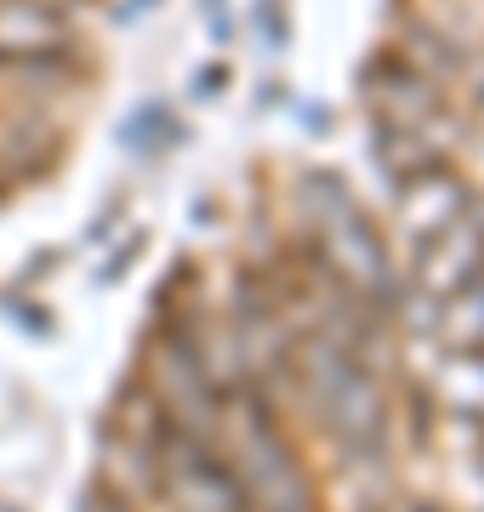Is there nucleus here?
Returning a JSON list of instances; mask_svg holds the SVG:
<instances>
[{"instance_id":"nucleus-1","label":"nucleus","mask_w":484,"mask_h":512,"mask_svg":"<svg viewBox=\"0 0 484 512\" xmlns=\"http://www.w3.org/2000/svg\"><path fill=\"white\" fill-rule=\"evenodd\" d=\"M75 52V23L52 0H0V63H57Z\"/></svg>"},{"instance_id":"nucleus-2","label":"nucleus","mask_w":484,"mask_h":512,"mask_svg":"<svg viewBox=\"0 0 484 512\" xmlns=\"http://www.w3.org/2000/svg\"><path fill=\"white\" fill-rule=\"evenodd\" d=\"M52 6H63V12H69V6H80V0H52Z\"/></svg>"}]
</instances>
